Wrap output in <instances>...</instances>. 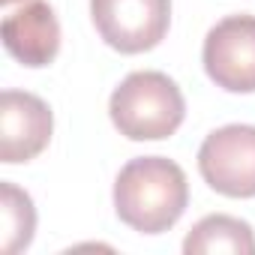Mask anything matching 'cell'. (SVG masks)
<instances>
[{
	"instance_id": "obj_1",
	"label": "cell",
	"mask_w": 255,
	"mask_h": 255,
	"mask_svg": "<svg viewBox=\"0 0 255 255\" xmlns=\"http://www.w3.org/2000/svg\"><path fill=\"white\" fill-rule=\"evenodd\" d=\"M189 204L183 168L165 156L129 159L114 180V210L120 222L141 234L168 231Z\"/></svg>"
},
{
	"instance_id": "obj_2",
	"label": "cell",
	"mask_w": 255,
	"mask_h": 255,
	"mask_svg": "<svg viewBox=\"0 0 255 255\" xmlns=\"http://www.w3.org/2000/svg\"><path fill=\"white\" fill-rule=\"evenodd\" d=\"M111 123L129 141H162L177 132L186 117V102L180 87L153 69L129 72L111 93L108 102Z\"/></svg>"
},
{
	"instance_id": "obj_3",
	"label": "cell",
	"mask_w": 255,
	"mask_h": 255,
	"mask_svg": "<svg viewBox=\"0 0 255 255\" xmlns=\"http://www.w3.org/2000/svg\"><path fill=\"white\" fill-rule=\"evenodd\" d=\"M198 171L210 189L228 198H255V126L228 123L198 147Z\"/></svg>"
},
{
	"instance_id": "obj_4",
	"label": "cell",
	"mask_w": 255,
	"mask_h": 255,
	"mask_svg": "<svg viewBox=\"0 0 255 255\" xmlns=\"http://www.w3.org/2000/svg\"><path fill=\"white\" fill-rule=\"evenodd\" d=\"M99 36L120 54L156 48L171 24V0H90Z\"/></svg>"
},
{
	"instance_id": "obj_5",
	"label": "cell",
	"mask_w": 255,
	"mask_h": 255,
	"mask_svg": "<svg viewBox=\"0 0 255 255\" xmlns=\"http://www.w3.org/2000/svg\"><path fill=\"white\" fill-rule=\"evenodd\" d=\"M204 69L228 93H255V15H228L204 36Z\"/></svg>"
},
{
	"instance_id": "obj_6",
	"label": "cell",
	"mask_w": 255,
	"mask_h": 255,
	"mask_svg": "<svg viewBox=\"0 0 255 255\" xmlns=\"http://www.w3.org/2000/svg\"><path fill=\"white\" fill-rule=\"evenodd\" d=\"M54 132V117L45 99L27 90H3L0 96V159L6 165L39 156Z\"/></svg>"
},
{
	"instance_id": "obj_7",
	"label": "cell",
	"mask_w": 255,
	"mask_h": 255,
	"mask_svg": "<svg viewBox=\"0 0 255 255\" xmlns=\"http://www.w3.org/2000/svg\"><path fill=\"white\" fill-rule=\"evenodd\" d=\"M3 45L6 51L30 66H48L60 51V24L48 0H24V6L3 18Z\"/></svg>"
},
{
	"instance_id": "obj_8",
	"label": "cell",
	"mask_w": 255,
	"mask_h": 255,
	"mask_svg": "<svg viewBox=\"0 0 255 255\" xmlns=\"http://www.w3.org/2000/svg\"><path fill=\"white\" fill-rule=\"evenodd\" d=\"M183 252L186 255H210V252L255 255V234L249 222L237 216L213 213L192 225V231L183 240Z\"/></svg>"
},
{
	"instance_id": "obj_9",
	"label": "cell",
	"mask_w": 255,
	"mask_h": 255,
	"mask_svg": "<svg viewBox=\"0 0 255 255\" xmlns=\"http://www.w3.org/2000/svg\"><path fill=\"white\" fill-rule=\"evenodd\" d=\"M36 231V210L27 192H21L15 183H0V249L6 255H15L30 246Z\"/></svg>"
},
{
	"instance_id": "obj_10",
	"label": "cell",
	"mask_w": 255,
	"mask_h": 255,
	"mask_svg": "<svg viewBox=\"0 0 255 255\" xmlns=\"http://www.w3.org/2000/svg\"><path fill=\"white\" fill-rule=\"evenodd\" d=\"M0 3H3V6H9V3H15V0H0Z\"/></svg>"
}]
</instances>
